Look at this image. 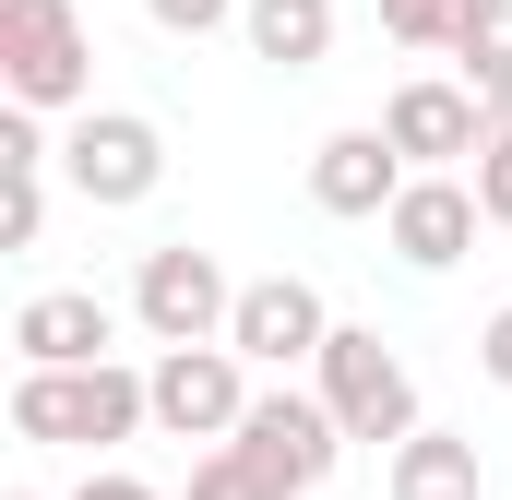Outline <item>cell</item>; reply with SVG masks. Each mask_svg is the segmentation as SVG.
<instances>
[{
	"mask_svg": "<svg viewBox=\"0 0 512 500\" xmlns=\"http://www.w3.org/2000/svg\"><path fill=\"white\" fill-rule=\"evenodd\" d=\"M131 429H155V381L120 358H84V370H12V441L36 453H108Z\"/></svg>",
	"mask_w": 512,
	"mask_h": 500,
	"instance_id": "cell-1",
	"label": "cell"
},
{
	"mask_svg": "<svg viewBox=\"0 0 512 500\" xmlns=\"http://www.w3.org/2000/svg\"><path fill=\"white\" fill-rule=\"evenodd\" d=\"M0 84L12 108H48V120H84L96 108V36L72 0H0Z\"/></svg>",
	"mask_w": 512,
	"mask_h": 500,
	"instance_id": "cell-2",
	"label": "cell"
},
{
	"mask_svg": "<svg viewBox=\"0 0 512 500\" xmlns=\"http://www.w3.org/2000/svg\"><path fill=\"white\" fill-rule=\"evenodd\" d=\"M60 179H72L96 215H131V203L167 191V131L143 120V108H84V120L60 131Z\"/></svg>",
	"mask_w": 512,
	"mask_h": 500,
	"instance_id": "cell-3",
	"label": "cell"
},
{
	"mask_svg": "<svg viewBox=\"0 0 512 500\" xmlns=\"http://www.w3.org/2000/svg\"><path fill=\"white\" fill-rule=\"evenodd\" d=\"M310 370H322V405L346 417V441H405V429H429V417H417V370L393 358L370 322H334Z\"/></svg>",
	"mask_w": 512,
	"mask_h": 500,
	"instance_id": "cell-4",
	"label": "cell"
},
{
	"mask_svg": "<svg viewBox=\"0 0 512 500\" xmlns=\"http://www.w3.org/2000/svg\"><path fill=\"white\" fill-rule=\"evenodd\" d=\"M227 310H239V286H227L215 250H191V239H155V250H143V274H131V322H143L155 346H215Z\"/></svg>",
	"mask_w": 512,
	"mask_h": 500,
	"instance_id": "cell-5",
	"label": "cell"
},
{
	"mask_svg": "<svg viewBox=\"0 0 512 500\" xmlns=\"http://www.w3.org/2000/svg\"><path fill=\"white\" fill-rule=\"evenodd\" d=\"M155 429L167 441H239V417H251V358L215 334V346H155Z\"/></svg>",
	"mask_w": 512,
	"mask_h": 500,
	"instance_id": "cell-6",
	"label": "cell"
},
{
	"mask_svg": "<svg viewBox=\"0 0 512 500\" xmlns=\"http://www.w3.org/2000/svg\"><path fill=\"white\" fill-rule=\"evenodd\" d=\"M239 453H251L286 500H310L346 465V417H334L322 393H286V381H274V393H251V417H239Z\"/></svg>",
	"mask_w": 512,
	"mask_h": 500,
	"instance_id": "cell-7",
	"label": "cell"
},
{
	"mask_svg": "<svg viewBox=\"0 0 512 500\" xmlns=\"http://www.w3.org/2000/svg\"><path fill=\"white\" fill-rule=\"evenodd\" d=\"M322 334H334V310H322L310 274H262V286H239V310H227V346L251 370H310Z\"/></svg>",
	"mask_w": 512,
	"mask_h": 500,
	"instance_id": "cell-8",
	"label": "cell"
},
{
	"mask_svg": "<svg viewBox=\"0 0 512 500\" xmlns=\"http://www.w3.org/2000/svg\"><path fill=\"white\" fill-rule=\"evenodd\" d=\"M477 227H489V203H477V179H453V167H417L405 191H393L382 239L417 262V274H453L465 250H477Z\"/></svg>",
	"mask_w": 512,
	"mask_h": 500,
	"instance_id": "cell-9",
	"label": "cell"
},
{
	"mask_svg": "<svg viewBox=\"0 0 512 500\" xmlns=\"http://www.w3.org/2000/svg\"><path fill=\"white\" fill-rule=\"evenodd\" d=\"M382 131L405 143V167H453V155L489 143V96H477L465 72H417V84H393Z\"/></svg>",
	"mask_w": 512,
	"mask_h": 500,
	"instance_id": "cell-10",
	"label": "cell"
},
{
	"mask_svg": "<svg viewBox=\"0 0 512 500\" xmlns=\"http://www.w3.org/2000/svg\"><path fill=\"white\" fill-rule=\"evenodd\" d=\"M108 334H120V310L96 286H36L12 310V358L24 370H84V358H108Z\"/></svg>",
	"mask_w": 512,
	"mask_h": 500,
	"instance_id": "cell-11",
	"label": "cell"
},
{
	"mask_svg": "<svg viewBox=\"0 0 512 500\" xmlns=\"http://www.w3.org/2000/svg\"><path fill=\"white\" fill-rule=\"evenodd\" d=\"M405 179H417V167H405L393 131H334V143L310 155V203H322V215H393Z\"/></svg>",
	"mask_w": 512,
	"mask_h": 500,
	"instance_id": "cell-12",
	"label": "cell"
},
{
	"mask_svg": "<svg viewBox=\"0 0 512 500\" xmlns=\"http://www.w3.org/2000/svg\"><path fill=\"white\" fill-rule=\"evenodd\" d=\"M393 500H489L477 441H453V429H405V441H393Z\"/></svg>",
	"mask_w": 512,
	"mask_h": 500,
	"instance_id": "cell-13",
	"label": "cell"
},
{
	"mask_svg": "<svg viewBox=\"0 0 512 500\" xmlns=\"http://www.w3.org/2000/svg\"><path fill=\"white\" fill-rule=\"evenodd\" d=\"M239 36H251V60H274V72H322L334 60V0H251Z\"/></svg>",
	"mask_w": 512,
	"mask_h": 500,
	"instance_id": "cell-14",
	"label": "cell"
},
{
	"mask_svg": "<svg viewBox=\"0 0 512 500\" xmlns=\"http://www.w3.org/2000/svg\"><path fill=\"white\" fill-rule=\"evenodd\" d=\"M453 72H465L489 108L512 96V0H477V12H465V36H453Z\"/></svg>",
	"mask_w": 512,
	"mask_h": 500,
	"instance_id": "cell-15",
	"label": "cell"
},
{
	"mask_svg": "<svg viewBox=\"0 0 512 500\" xmlns=\"http://www.w3.org/2000/svg\"><path fill=\"white\" fill-rule=\"evenodd\" d=\"M191 500H286V489L262 477L239 441H203V453H191Z\"/></svg>",
	"mask_w": 512,
	"mask_h": 500,
	"instance_id": "cell-16",
	"label": "cell"
},
{
	"mask_svg": "<svg viewBox=\"0 0 512 500\" xmlns=\"http://www.w3.org/2000/svg\"><path fill=\"white\" fill-rule=\"evenodd\" d=\"M465 12H477V0H382V36H393V48H441V60H453Z\"/></svg>",
	"mask_w": 512,
	"mask_h": 500,
	"instance_id": "cell-17",
	"label": "cell"
},
{
	"mask_svg": "<svg viewBox=\"0 0 512 500\" xmlns=\"http://www.w3.org/2000/svg\"><path fill=\"white\" fill-rule=\"evenodd\" d=\"M477 203H489V227H512V96L489 108V143H477Z\"/></svg>",
	"mask_w": 512,
	"mask_h": 500,
	"instance_id": "cell-18",
	"label": "cell"
},
{
	"mask_svg": "<svg viewBox=\"0 0 512 500\" xmlns=\"http://www.w3.org/2000/svg\"><path fill=\"white\" fill-rule=\"evenodd\" d=\"M0 239H12V250H36V239H48V167H12V203H0Z\"/></svg>",
	"mask_w": 512,
	"mask_h": 500,
	"instance_id": "cell-19",
	"label": "cell"
},
{
	"mask_svg": "<svg viewBox=\"0 0 512 500\" xmlns=\"http://www.w3.org/2000/svg\"><path fill=\"white\" fill-rule=\"evenodd\" d=\"M143 12H155L167 36H215V24H239L251 0H143Z\"/></svg>",
	"mask_w": 512,
	"mask_h": 500,
	"instance_id": "cell-20",
	"label": "cell"
},
{
	"mask_svg": "<svg viewBox=\"0 0 512 500\" xmlns=\"http://www.w3.org/2000/svg\"><path fill=\"white\" fill-rule=\"evenodd\" d=\"M477 370H489V381H501V393H512V298H501V310H489V322H477Z\"/></svg>",
	"mask_w": 512,
	"mask_h": 500,
	"instance_id": "cell-21",
	"label": "cell"
},
{
	"mask_svg": "<svg viewBox=\"0 0 512 500\" xmlns=\"http://www.w3.org/2000/svg\"><path fill=\"white\" fill-rule=\"evenodd\" d=\"M72 500H167V489H143V477H120V465H96V477H84Z\"/></svg>",
	"mask_w": 512,
	"mask_h": 500,
	"instance_id": "cell-22",
	"label": "cell"
},
{
	"mask_svg": "<svg viewBox=\"0 0 512 500\" xmlns=\"http://www.w3.org/2000/svg\"><path fill=\"white\" fill-rule=\"evenodd\" d=\"M12 500H36V489H12Z\"/></svg>",
	"mask_w": 512,
	"mask_h": 500,
	"instance_id": "cell-23",
	"label": "cell"
}]
</instances>
